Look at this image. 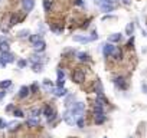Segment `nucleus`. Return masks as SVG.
<instances>
[{
    "label": "nucleus",
    "mask_w": 147,
    "mask_h": 138,
    "mask_svg": "<svg viewBox=\"0 0 147 138\" xmlns=\"http://www.w3.org/2000/svg\"><path fill=\"white\" fill-rule=\"evenodd\" d=\"M84 109H85V104L84 102H77V104H74L68 108L69 114L72 115L74 121H77L80 117H84Z\"/></svg>",
    "instance_id": "1"
},
{
    "label": "nucleus",
    "mask_w": 147,
    "mask_h": 138,
    "mask_svg": "<svg viewBox=\"0 0 147 138\" xmlns=\"http://www.w3.org/2000/svg\"><path fill=\"white\" fill-rule=\"evenodd\" d=\"M13 62H15V56L10 52H2V55H0V65L6 66L7 63H13Z\"/></svg>",
    "instance_id": "2"
},
{
    "label": "nucleus",
    "mask_w": 147,
    "mask_h": 138,
    "mask_svg": "<svg viewBox=\"0 0 147 138\" xmlns=\"http://www.w3.org/2000/svg\"><path fill=\"white\" fill-rule=\"evenodd\" d=\"M72 81L75 84H82L85 81V74L81 69H77V71H74V74H72Z\"/></svg>",
    "instance_id": "3"
},
{
    "label": "nucleus",
    "mask_w": 147,
    "mask_h": 138,
    "mask_svg": "<svg viewBox=\"0 0 147 138\" xmlns=\"http://www.w3.org/2000/svg\"><path fill=\"white\" fill-rule=\"evenodd\" d=\"M100 7H101V10L102 12H113V10H115V7H117V5L115 3H110V2H102L101 5H100Z\"/></svg>",
    "instance_id": "4"
},
{
    "label": "nucleus",
    "mask_w": 147,
    "mask_h": 138,
    "mask_svg": "<svg viewBox=\"0 0 147 138\" xmlns=\"http://www.w3.org/2000/svg\"><path fill=\"white\" fill-rule=\"evenodd\" d=\"M43 115L48 118V122H51V121L55 119V112H53V109H52L49 105H46V107L43 108Z\"/></svg>",
    "instance_id": "5"
},
{
    "label": "nucleus",
    "mask_w": 147,
    "mask_h": 138,
    "mask_svg": "<svg viewBox=\"0 0 147 138\" xmlns=\"http://www.w3.org/2000/svg\"><path fill=\"white\" fill-rule=\"evenodd\" d=\"M114 84H115L117 88H120V89H127V82H125V79H124L123 76H117V78L114 79Z\"/></svg>",
    "instance_id": "6"
},
{
    "label": "nucleus",
    "mask_w": 147,
    "mask_h": 138,
    "mask_svg": "<svg viewBox=\"0 0 147 138\" xmlns=\"http://www.w3.org/2000/svg\"><path fill=\"white\" fill-rule=\"evenodd\" d=\"M51 91H52V94H53L55 96H65L66 92H68L63 86H56V88H52Z\"/></svg>",
    "instance_id": "7"
},
{
    "label": "nucleus",
    "mask_w": 147,
    "mask_h": 138,
    "mask_svg": "<svg viewBox=\"0 0 147 138\" xmlns=\"http://www.w3.org/2000/svg\"><path fill=\"white\" fill-rule=\"evenodd\" d=\"M22 6L25 12H30L35 7V0H22Z\"/></svg>",
    "instance_id": "8"
},
{
    "label": "nucleus",
    "mask_w": 147,
    "mask_h": 138,
    "mask_svg": "<svg viewBox=\"0 0 147 138\" xmlns=\"http://www.w3.org/2000/svg\"><path fill=\"white\" fill-rule=\"evenodd\" d=\"M114 45L113 43H105L104 45V48H102V52H104V56H111V53H113V50H114Z\"/></svg>",
    "instance_id": "9"
},
{
    "label": "nucleus",
    "mask_w": 147,
    "mask_h": 138,
    "mask_svg": "<svg viewBox=\"0 0 147 138\" xmlns=\"http://www.w3.org/2000/svg\"><path fill=\"white\" fill-rule=\"evenodd\" d=\"M33 49L36 50V52H43L45 49H46V43L40 39L39 42H36V43H33Z\"/></svg>",
    "instance_id": "10"
},
{
    "label": "nucleus",
    "mask_w": 147,
    "mask_h": 138,
    "mask_svg": "<svg viewBox=\"0 0 147 138\" xmlns=\"http://www.w3.org/2000/svg\"><path fill=\"white\" fill-rule=\"evenodd\" d=\"M94 121H95V124H102L104 121H105V114L104 112H95L94 114Z\"/></svg>",
    "instance_id": "11"
},
{
    "label": "nucleus",
    "mask_w": 147,
    "mask_h": 138,
    "mask_svg": "<svg viewBox=\"0 0 147 138\" xmlns=\"http://www.w3.org/2000/svg\"><path fill=\"white\" fill-rule=\"evenodd\" d=\"M74 40L80 42V43H88V42H92V38L91 36H74Z\"/></svg>",
    "instance_id": "12"
},
{
    "label": "nucleus",
    "mask_w": 147,
    "mask_h": 138,
    "mask_svg": "<svg viewBox=\"0 0 147 138\" xmlns=\"http://www.w3.org/2000/svg\"><path fill=\"white\" fill-rule=\"evenodd\" d=\"M29 92H30L29 86H22V88L19 89V98H26V96L29 95Z\"/></svg>",
    "instance_id": "13"
},
{
    "label": "nucleus",
    "mask_w": 147,
    "mask_h": 138,
    "mask_svg": "<svg viewBox=\"0 0 147 138\" xmlns=\"http://www.w3.org/2000/svg\"><path fill=\"white\" fill-rule=\"evenodd\" d=\"M10 45L7 40H0V52H9Z\"/></svg>",
    "instance_id": "14"
},
{
    "label": "nucleus",
    "mask_w": 147,
    "mask_h": 138,
    "mask_svg": "<svg viewBox=\"0 0 147 138\" xmlns=\"http://www.w3.org/2000/svg\"><path fill=\"white\" fill-rule=\"evenodd\" d=\"M63 119H65V122L69 124V125H74V124H75V121H74V118H72V115L69 114V111H66V112L63 114Z\"/></svg>",
    "instance_id": "15"
},
{
    "label": "nucleus",
    "mask_w": 147,
    "mask_h": 138,
    "mask_svg": "<svg viewBox=\"0 0 147 138\" xmlns=\"http://www.w3.org/2000/svg\"><path fill=\"white\" fill-rule=\"evenodd\" d=\"M26 124H28L29 127H38V125H39V119H38V117H30V118L26 121Z\"/></svg>",
    "instance_id": "16"
},
{
    "label": "nucleus",
    "mask_w": 147,
    "mask_h": 138,
    "mask_svg": "<svg viewBox=\"0 0 147 138\" xmlns=\"http://www.w3.org/2000/svg\"><path fill=\"white\" fill-rule=\"evenodd\" d=\"M121 40V35L120 33H113L110 38H108V42L110 43H115V42H120Z\"/></svg>",
    "instance_id": "17"
},
{
    "label": "nucleus",
    "mask_w": 147,
    "mask_h": 138,
    "mask_svg": "<svg viewBox=\"0 0 147 138\" xmlns=\"http://www.w3.org/2000/svg\"><path fill=\"white\" fill-rule=\"evenodd\" d=\"M111 56H113L115 60H120V59H121V56H123V52H121L118 48H114V50H113Z\"/></svg>",
    "instance_id": "18"
},
{
    "label": "nucleus",
    "mask_w": 147,
    "mask_h": 138,
    "mask_svg": "<svg viewBox=\"0 0 147 138\" xmlns=\"http://www.w3.org/2000/svg\"><path fill=\"white\" fill-rule=\"evenodd\" d=\"M32 68H33V71H35L36 74H40L42 69H43V65H42V63H32Z\"/></svg>",
    "instance_id": "19"
},
{
    "label": "nucleus",
    "mask_w": 147,
    "mask_h": 138,
    "mask_svg": "<svg viewBox=\"0 0 147 138\" xmlns=\"http://www.w3.org/2000/svg\"><path fill=\"white\" fill-rule=\"evenodd\" d=\"M10 85H12V81H10V79H5V81L0 82V89H6V88H9Z\"/></svg>",
    "instance_id": "20"
},
{
    "label": "nucleus",
    "mask_w": 147,
    "mask_h": 138,
    "mask_svg": "<svg viewBox=\"0 0 147 138\" xmlns=\"http://www.w3.org/2000/svg\"><path fill=\"white\" fill-rule=\"evenodd\" d=\"M133 32H134V23H128V25H127V27H125V35L131 36V35H133Z\"/></svg>",
    "instance_id": "21"
},
{
    "label": "nucleus",
    "mask_w": 147,
    "mask_h": 138,
    "mask_svg": "<svg viewBox=\"0 0 147 138\" xmlns=\"http://www.w3.org/2000/svg\"><path fill=\"white\" fill-rule=\"evenodd\" d=\"M43 9H45V12H51V9H52L51 0H43Z\"/></svg>",
    "instance_id": "22"
},
{
    "label": "nucleus",
    "mask_w": 147,
    "mask_h": 138,
    "mask_svg": "<svg viewBox=\"0 0 147 138\" xmlns=\"http://www.w3.org/2000/svg\"><path fill=\"white\" fill-rule=\"evenodd\" d=\"M42 39V35H32V36H29V40L32 42V43H36V42H39Z\"/></svg>",
    "instance_id": "23"
},
{
    "label": "nucleus",
    "mask_w": 147,
    "mask_h": 138,
    "mask_svg": "<svg viewBox=\"0 0 147 138\" xmlns=\"http://www.w3.org/2000/svg\"><path fill=\"white\" fill-rule=\"evenodd\" d=\"M40 60H42V56H39V55H32L30 56V62L32 63H40Z\"/></svg>",
    "instance_id": "24"
},
{
    "label": "nucleus",
    "mask_w": 147,
    "mask_h": 138,
    "mask_svg": "<svg viewBox=\"0 0 147 138\" xmlns=\"http://www.w3.org/2000/svg\"><path fill=\"white\" fill-rule=\"evenodd\" d=\"M95 94H97V95H98V94H102V85H101L100 81H97V85H95Z\"/></svg>",
    "instance_id": "25"
},
{
    "label": "nucleus",
    "mask_w": 147,
    "mask_h": 138,
    "mask_svg": "<svg viewBox=\"0 0 147 138\" xmlns=\"http://www.w3.org/2000/svg\"><path fill=\"white\" fill-rule=\"evenodd\" d=\"M13 115L18 117V118H23V117H25L23 111H20V109H13Z\"/></svg>",
    "instance_id": "26"
},
{
    "label": "nucleus",
    "mask_w": 147,
    "mask_h": 138,
    "mask_svg": "<svg viewBox=\"0 0 147 138\" xmlns=\"http://www.w3.org/2000/svg\"><path fill=\"white\" fill-rule=\"evenodd\" d=\"M78 59L81 62H85V60H88V55L87 53H78Z\"/></svg>",
    "instance_id": "27"
},
{
    "label": "nucleus",
    "mask_w": 147,
    "mask_h": 138,
    "mask_svg": "<svg viewBox=\"0 0 147 138\" xmlns=\"http://www.w3.org/2000/svg\"><path fill=\"white\" fill-rule=\"evenodd\" d=\"M43 86L48 88V89H52V82L49 79H43Z\"/></svg>",
    "instance_id": "28"
},
{
    "label": "nucleus",
    "mask_w": 147,
    "mask_h": 138,
    "mask_svg": "<svg viewBox=\"0 0 147 138\" xmlns=\"http://www.w3.org/2000/svg\"><path fill=\"white\" fill-rule=\"evenodd\" d=\"M39 114H40V109L39 108H35V109L30 111V117H39Z\"/></svg>",
    "instance_id": "29"
},
{
    "label": "nucleus",
    "mask_w": 147,
    "mask_h": 138,
    "mask_svg": "<svg viewBox=\"0 0 147 138\" xmlns=\"http://www.w3.org/2000/svg\"><path fill=\"white\" fill-rule=\"evenodd\" d=\"M51 29H52V30H53L55 33H61V32L63 30V27H62V26H52Z\"/></svg>",
    "instance_id": "30"
},
{
    "label": "nucleus",
    "mask_w": 147,
    "mask_h": 138,
    "mask_svg": "<svg viewBox=\"0 0 147 138\" xmlns=\"http://www.w3.org/2000/svg\"><path fill=\"white\" fill-rule=\"evenodd\" d=\"M75 122L78 124V127H80V128H82V127H84V117H80Z\"/></svg>",
    "instance_id": "31"
},
{
    "label": "nucleus",
    "mask_w": 147,
    "mask_h": 138,
    "mask_svg": "<svg viewBox=\"0 0 147 138\" xmlns=\"http://www.w3.org/2000/svg\"><path fill=\"white\" fill-rule=\"evenodd\" d=\"M18 20H19V19H18V16H15V15H13V16H12V19H10V26H15V25L18 23Z\"/></svg>",
    "instance_id": "32"
},
{
    "label": "nucleus",
    "mask_w": 147,
    "mask_h": 138,
    "mask_svg": "<svg viewBox=\"0 0 147 138\" xmlns=\"http://www.w3.org/2000/svg\"><path fill=\"white\" fill-rule=\"evenodd\" d=\"M29 36V30H22L19 32V38H28Z\"/></svg>",
    "instance_id": "33"
},
{
    "label": "nucleus",
    "mask_w": 147,
    "mask_h": 138,
    "mask_svg": "<svg viewBox=\"0 0 147 138\" xmlns=\"http://www.w3.org/2000/svg\"><path fill=\"white\" fill-rule=\"evenodd\" d=\"M18 66H19V68H25V66H26V60H23V59L18 60Z\"/></svg>",
    "instance_id": "34"
},
{
    "label": "nucleus",
    "mask_w": 147,
    "mask_h": 138,
    "mask_svg": "<svg viewBox=\"0 0 147 138\" xmlns=\"http://www.w3.org/2000/svg\"><path fill=\"white\" fill-rule=\"evenodd\" d=\"M63 78H65V74H63V71L58 69V79H63Z\"/></svg>",
    "instance_id": "35"
},
{
    "label": "nucleus",
    "mask_w": 147,
    "mask_h": 138,
    "mask_svg": "<svg viewBox=\"0 0 147 138\" xmlns=\"http://www.w3.org/2000/svg\"><path fill=\"white\" fill-rule=\"evenodd\" d=\"M18 127H19V124H16V122H10V124H9V128H10V129H16Z\"/></svg>",
    "instance_id": "36"
},
{
    "label": "nucleus",
    "mask_w": 147,
    "mask_h": 138,
    "mask_svg": "<svg viewBox=\"0 0 147 138\" xmlns=\"http://www.w3.org/2000/svg\"><path fill=\"white\" fill-rule=\"evenodd\" d=\"M5 127H7V124H6V121H5L3 118H0V128H5Z\"/></svg>",
    "instance_id": "37"
},
{
    "label": "nucleus",
    "mask_w": 147,
    "mask_h": 138,
    "mask_svg": "<svg viewBox=\"0 0 147 138\" xmlns=\"http://www.w3.org/2000/svg\"><path fill=\"white\" fill-rule=\"evenodd\" d=\"M133 43H134V38L131 36V38H130V40H128V43H127V46H128V48H131V46H133Z\"/></svg>",
    "instance_id": "38"
},
{
    "label": "nucleus",
    "mask_w": 147,
    "mask_h": 138,
    "mask_svg": "<svg viewBox=\"0 0 147 138\" xmlns=\"http://www.w3.org/2000/svg\"><path fill=\"white\" fill-rule=\"evenodd\" d=\"M63 84H65L63 79H58V81H56V85H58V86H63Z\"/></svg>",
    "instance_id": "39"
},
{
    "label": "nucleus",
    "mask_w": 147,
    "mask_h": 138,
    "mask_svg": "<svg viewBox=\"0 0 147 138\" xmlns=\"http://www.w3.org/2000/svg\"><path fill=\"white\" fill-rule=\"evenodd\" d=\"M29 89H30L32 92H36V91H38V85H36V84H33V85H32Z\"/></svg>",
    "instance_id": "40"
},
{
    "label": "nucleus",
    "mask_w": 147,
    "mask_h": 138,
    "mask_svg": "<svg viewBox=\"0 0 147 138\" xmlns=\"http://www.w3.org/2000/svg\"><path fill=\"white\" fill-rule=\"evenodd\" d=\"M123 2V5H125V6H128L130 3H131V0H121Z\"/></svg>",
    "instance_id": "41"
},
{
    "label": "nucleus",
    "mask_w": 147,
    "mask_h": 138,
    "mask_svg": "<svg viewBox=\"0 0 147 138\" xmlns=\"http://www.w3.org/2000/svg\"><path fill=\"white\" fill-rule=\"evenodd\" d=\"M12 109H15V107H13V105H7L6 111H12Z\"/></svg>",
    "instance_id": "42"
},
{
    "label": "nucleus",
    "mask_w": 147,
    "mask_h": 138,
    "mask_svg": "<svg viewBox=\"0 0 147 138\" xmlns=\"http://www.w3.org/2000/svg\"><path fill=\"white\" fill-rule=\"evenodd\" d=\"M5 95H6V92H5V91L0 92V99H3V98H5Z\"/></svg>",
    "instance_id": "43"
},
{
    "label": "nucleus",
    "mask_w": 147,
    "mask_h": 138,
    "mask_svg": "<svg viewBox=\"0 0 147 138\" xmlns=\"http://www.w3.org/2000/svg\"><path fill=\"white\" fill-rule=\"evenodd\" d=\"M104 2H110V3H115V5H117L118 0H104Z\"/></svg>",
    "instance_id": "44"
},
{
    "label": "nucleus",
    "mask_w": 147,
    "mask_h": 138,
    "mask_svg": "<svg viewBox=\"0 0 147 138\" xmlns=\"http://www.w3.org/2000/svg\"><path fill=\"white\" fill-rule=\"evenodd\" d=\"M77 5H78V6H81V5H82V0H77Z\"/></svg>",
    "instance_id": "45"
}]
</instances>
